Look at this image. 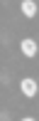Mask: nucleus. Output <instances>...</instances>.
I'll return each mask as SVG.
<instances>
[{
    "instance_id": "nucleus-1",
    "label": "nucleus",
    "mask_w": 39,
    "mask_h": 121,
    "mask_svg": "<svg viewBox=\"0 0 39 121\" xmlns=\"http://www.w3.org/2000/svg\"><path fill=\"white\" fill-rule=\"evenodd\" d=\"M20 89H22V94H25L27 99H32V96H37V89H39V86H37V82L32 79V77H27V79L20 82Z\"/></svg>"
},
{
    "instance_id": "nucleus-2",
    "label": "nucleus",
    "mask_w": 39,
    "mask_h": 121,
    "mask_svg": "<svg viewBox=\"0 0 39 121\" xmlns=\"http://www.w3.org/2000/svg\"><path fill=\"white\" fill-rule=\"evenodd\" d=\"M22 54L25 57H37V42L32 40V37H27V40H22Z\"/></svg>"
},
{
    "instance_id": "nucleus-3",
    "label": "nucleus",
    "mask_w": 39,
    "mask_h": 121,
    "mask_svg": "<svg viewBox=\"0 0 39 121\" xmlns=\"http://www.w3.org/2000/svg\"><path fill=\"white\" fill-rule=\"evenodd\" d=\"M22 15L25 17H34L37 15V3L34 0H22Z\"/></svg>"
},
{
    "instance_id": "nucleus-4",
    "label": "nucleus",
    "mask_w": 39,
    "mask_h": 121,
    "mask_svg": "<svg viewBox=\"0 0 39 121\" xmlns=\"http://www.w3.org/2000/svg\"><path fill=\"white\" fill-rule=\"evenodd\" d=\"M0 121H10V114H7V111H3V116H0Z\"/></svg>"
},
{
    "instance_id": "nucleus-5",
    "label": "nucleus",
    "mask_w": 39,
    "mask_h": 121,
    "mask_svg": "<svg viewBox=\"0 0 39 121\" xmlns=\"http://www.w3.org/2000/svg\"><path fill=\"white\" fill-rule=\"evenodd\" d=\"M22 121H37V119H32V116H27V119H22Z\"/></svg>"
}]
</instances>
